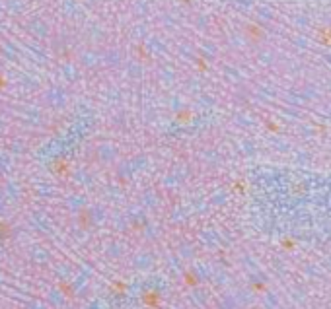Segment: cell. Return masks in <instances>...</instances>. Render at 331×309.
<instances>
[{"label":"cell","mask_w":331,"mask_h":309,"mask_svg":"<svg viewBox=\"0 0 331 309\" xmlns=\"http://www.w3.org/2000/svg\"><path fill=\"white\" fill-rule=\"evenodd\" d=\"M12 235V226L8 222H0V241H6Z\"/></svg>","instance_id":"1"},{"label":"cell","mask_w":331,"mask_h":309,"mask_svg":"<svg viewBox=\"0 0 331 309\" xmlns=\"http://www.w3.org/2000/svg\"><path fill=\"white\" fill-rule=\"evenodd\" d=\"M0 87H6V78L0 74Z\"/></svg>","instance_id":"2"}]
</instances>
